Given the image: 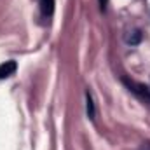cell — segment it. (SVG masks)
<instances>
[{"instance_id": "277c9868", "label": "cell", "mask_w": 150, "mask_h": 150, "mask_svg": "<svg viewBox=\"0 0 150 150\" xmlns=\"http://www.w3.org/2000/svg\"><path fill=\"white\" fill-rule=\"evenodd\" d=\"M126 40H127L131 45L140 44V40H142V33H140V30H133V32H129V33L126 35Z\"/></svg>"}, {"instance_id": "8992f818", "label": "cell", "mask_w": 150, "mask_h": 150, "mask_svg": "<svg viewBox=\"0 0 150 150\" xmlns=\"http://www.w3.org/2000/svg\"><path fill=\"white\" fill-rule=\"evenodd\" d=\"M138 150H150V143H149V142H147V143H143Z\"/></svg>"}, {"instance_id": "6da1fadb", "label": "cell", "mask_w": 150, "mask_h": 150, "mask_svg": "<svg viewBox=\"0 0 150 150\" xmlns=\"http://www.w3.org/2000/svg\"><path fill=\"white\" fill-rule=\"evenodd\" d=\"M124 84L129 87V91H133V93L138 94L142 100H145V101L150 103V89L147 86H143V84H140V82H134V80H129V79H124Z\"/></svg>"}, {"instance_id": "52a82bcc", "label": "cell", "mask_w": 150, "mask_h": 150, "mask_svg": "<svg viewBox=\"0 0 150 150\" xmlns=\"http://www.w3.org/2000/svg\"><path fill=\"white\" fill-rule=\"evenodd\" d=\"M107 2H108V0H100V5H101V9H105V5H107Z\"/></svg>"}, {"instance_id": "3957f363", "label": "cell", "mask_w": 150, "mask_h": 150, "mask_svg": "<svg viewBox=\"0 0 150 150\" xmlns=\"http://www.w3.org/2000/svg\"><path fill=\"white\" fill-rule=\"evenodd\" d=\"M40 9L44 18H51L54 12V0H40Z\"/></svg>"}, {"instance_id": "7a4b0ae2", "label": "cell", "mask_w": 150, "mask_h": 150, "mask_svg": "<svg viewBox=\"0 0 150 150\" xmlns=\"http://www.w3.org/2000/svg\"><path fill=\"white\" fill-rule=\"evenodd\" d=\"M16 68H18V65H16V61H12V59L2 63V65H0V79H7V77L14 75Z\"/></svg>"}, {"instance_id": "5b68a950", "label": "cell", "mask_w": 150, "mask_h": 150, "mask_svg": "<svg viewBox=\"0 0 150 150\" xmlns=\"http://www.w3.org/2000/svg\"><path fill=\"white\" fill-rule=\"evenodd\" d=\"M86 100H87V115H89V119H94V103H93V98L89 93L86 94Z\"/></svg>"}]
</instances>
